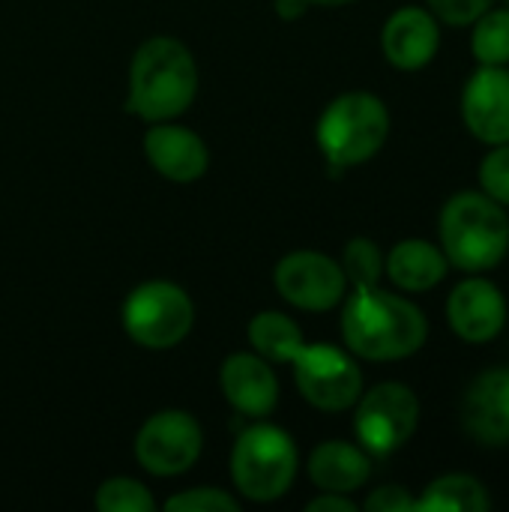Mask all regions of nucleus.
I'll return each instance as SVG.
<instances>
[{
	"label": "nucleus",
	"instance_id": "obj_1",
	"mask_svg": "<svg viewBox=\"0 0 509 512\" xmlns=\"http://www.w3.org/2000/svg\"><path fill=\"white\" fill-rule=\"evenodd\" d=\"M342 339L354 357L393 363L414 357L426 345L429 321L408 297L381 285H360L342 300Z\"/></svg>",
	"mask_w": 509,
	"mask_h": 512
},
{
	"label": "nucleus",
	"instance_id": "obj_2",
	"mask_svg": "<svg viewBox=\"0 0 509 512\" xmlns=\"http://www.w3.org/2000/svg\"><path fill=\"white\" fill-rule=\"evenodd\" d=\"M198 93V66L192 51L171 36L147 39L129 69L126 111L147 120L165 123L180 117Z\"/></svg>",
	"mask_w": 509,
	"mask_h": 512
},
{
	"label": "nucleus",
	"instance_id": "obj_3",
	"mask_svg": "<svg viewBox=\"0 0 509 512\" xmlns=\"http://www.w3.org/2000/svg\"><path fill=\"white\" fill-rule=\"evenodd\" d=\"M441 252L462 273L495 270L509 252V216L486 192H456L438 219Z\"/></svg>",
	"mask_w": 509,
	"mask_h": 512
},
{
	"label": "nucleus",
	"instance_id": "obj_4",
	"mask_svg": "<svg viewBox=\"0 0 509 512\" xmlns=\"http://www.w3.org/2000/svg\"><path fill=\"white\" fill-rule=\"evenodd\" d=\"M315 135L324 159L330 162V171L339 174L369 162L387 144L390 111L375 93H342L324 108Z\"/></svg>",
	"mask_w": 509,
	"mask_h": 512
},
{
	"label": "nucleus",
	"instance_id": "obj_5",
	"mask_svg": "<svg viewBox=\"0 0 509 512\" xmlns=\"http://www.w3.org/2000/svg\"><path fill=\"white\" fill-rule=\"evenodd\" d=\"M297 477L294 438L270 423L249 426L231 453V480L237 492L255 504L279 501Z\"/></svg>",
	"mask_w": 509,
	"mask_h": 512
},
{
	"label": "nucleus",
	"instance_id": "obj_6",
	"mask_svg": "<svg viewBox=\"0 0 509 512\" xmlns=\"http://www.w3.org/2000/svg\"><path fill=\"white\" fill-rule=\"evenodd\" d=\"M192 324L195 306L174 282H144L123 303V327L129 339L147 351H168L180 345Z\"/></svg>",
	"mask_w": 509,
	"mask_h": 512
},
{
	"label": "nucleus",
	"instance_id": "obj_7",
	"mask_svg": "<svg viewBox=\"0 0 509 512\" xmlns=\"http://www.w3.org/2000/svg\"><path fill=\"white\" fill-rule=\"evenodd\" d=\"M354 432L360 447L375 456H393L402 450L420 426V399L408 384L384 381L354 402Z\"/></svg>",
	"mask_w": 509,
	"mask_h": 512
},
{
	"label": "nucleus",
	"instance_id": "obj_8",
	"mask_svg": "<svg viewBox=\"0 0 509 512\" xmlns=\"http://www.w3.org/2000/svg\"><path fill=\"white\" fill-rule=\"evenodd\" d=\"M291 363L300 396L318 411H348L363 393L357 360L336 345H303Z\"/></svg>",
	"mask_w": 509,
	"mask_h": 512
},
{
	"label": "nucleus",
	"instance_id": "obj_9",
	"mask_svg": "<svg viewBox=\"0 0 509 512\" xmlns=\"http://www.w3.org/2000/svg\"><path fill=\"white\" fill-rule=\"evenodd\" d=\"M201 447L204 435L192 414L159 411L141 426L135 438V459L153 477H180L198 462Z\"/></svg>",
	"mask_w": 509,
	"mask_h": 512
},
{
	"label": "nucleus",
	"instance_id": "obj_10",
	"mask_svg": "<svg viewBox=\"0 0 509 512\" xmlns=\"http://www.w3.org/2000/svg\"><path fill=\"white\" fill-rule=\"evenodd\" d=\"M276 291L303 312H330L348 294V276L339 261L324 252L300 249L276 264Z\"/></svg>",
	"mask_w": 509,
	"mask_h": 512
},
{
	"label": "nucleus",
	"instance_id": "obj_11",
	"mask_svg": "<svg viewBox=\"0 0 509 512\" xmlns=\"http://www.w3.org/2000/svg\"><path fill=\"white\" fill-rule=\"evenodd\" d=\"M447 321L453 333L471 345H486L501 336L507 324V300L504 291L486 276L462 279L447 297Z\"/></svg>",
	"mask_w": 509,
	"mask_h": 512
},
{
	"label": "nucleus",
	"instance_id": "obj_12",
	"mask_svg": "<svg viewBox=\"0 0 509 512\" xmlns=\"http://www.w3.org/2000/svg\"><path fill=\"white\" fill-rule=\"evenodd\" d=\"M462 120L468 132L489 144L509 141V69L507 66H483L468 78L462 90Z\"/></svg>",
	"mask_w": 509,
	"mask_h": 512
},
{
	"label": "nucleus",
	"instance_id": "obj_13",
	"mask_svg": "<svg viewBox=\"0 0 509 512\" xmlns=\"http://www.w3.org/2000/svg\"><path fill=\"white\" fill-rule=\"evenodd\" d=\"M462 426L483 447L509 444V366L480 372L462 396Z\"/></svg>",
	"mask_w": 509,
	"mask_h": 512
},
{
	"label": "nucleus",
	"instance_id": "obj_14",
	"mask_svg": "<svg viewBox=\"0 0 509 512\" xmlns=\"http://www.w3.org/2000/svg\"><path fill=\"white\" fill-rule=\"evenodd\" d=\"M381 48L390 66L402 72H417L429 66L441 48L438 18L432 15V9H423V6L396 9L381 30Z\"/></svg>",
	"mask_w": 509,
	"mask_h": 512
},
{
	"label": "nucleus",
	"instance_id": "obj_15",
	"mask_svg": "<svg viewBox=\"0 0 509 512\" xmlns=\"http://www.w3.org/2000/svg\"><path fill=\"white\" fill-rule=\"evenodd\" d=\"M219 387L228 405L252 420L273 414L279 402V378L258 354H231L219 369Z\"/></svg>",
	"mask_w": 509,
	"mask_h": 512
},
{
	"label": "nucleus",
	"instance_id": "obj_16",
	"mask_svg": "<svg viewBox=\"0 0 509 512\" xmlns=\"http://www.w3.org/2000/svg\"><path fill=\"white\" fill-rule=\"evenodd\" d=\"M144 156L171 183H195L210 165L204 141L192 129L177 126L174 120L150 123L144 135Z\"/></svg>",
	"mask_w": 509,
	"mask_h": 512
},
{
	"label": "nucleus",
	"instance_id": "obj_17",
	"mask_svg": "<svg viewBox=\"0 0 509 512\" xmlns=\"http://www.w3.org/2000/svg\"><path fill=\"white\" fill-rule=\"evenodd\" d=\"M309 477L321 492L354 495L372 477V456L348 441H324L309 456Z\"/></svg>",
	"mask_w": 509,
	"mask_h": 512
},
{
	"label": "nucleus",
	"instance_id": "obj_18",
	"mask_svg": "<svg viewBox=\"0 0 509 512\" xmlns=\"http://www.w3.org/2000/svg\"><path fill=\"white\" fill-rule=\"evenodd\" d=\"M447 270H450V261L441 252V246L429 240H417V237L396 243L384 258V273L390 276L396 288L408 294L432 291L435 285L447 279Z\"/></svg>",
	"mask_w": 509,
	"mask_h": 512
},
{
	"label": "nucleus",
	"instance_id": "obj_19",
	"mask_svg": "<svg viewBox=\"0 0 509 512\" xmlns=\"http://www.w3.org/2000/svg\"><path fill=\"white\" fill-rule=\"evenodd\" d=\"M492 498L486 486L471 474H447L432 480L417 498V510L426 512H486Z\"/></svg>",
	"mask_w": 509,
	"mask_h": 512
},
{
	"label": "nucleus",
	"instance_id": "obj_20",
	"mask_svg": "<svg viewBox=\"0 0 509 512\" xmlns=\"http://www.w3.org/2000/svg\"><path fill=\"white\" fill-rule=\"evenodd\" d=\"M249 342L267 363H291L306 345L303 330L282 312H258L249 321Z\"/></svg>",
	"mask_w": 509,
	"mask_h": 512
},
{
	"label": "nucleus",
	"instance_id": "obj_21",
	"mask_svg": "<svg viewBox=\"0 0 509 512\" xmlns=\"http://www.w3.org/2000/svg\"><path fill=\"white\" fill-rule=\"evenodd\" d=\"M471 51L483 66H507L509 63V6L486 9L474 21Z\"/></svg>",
	"mask_w": 509,
	"mask_h": 512
},
{
	"label": "nucleus",
	"instance_id": "obj_22",
	"mask_svg": "<svg viewBox=\"0 0 509 512\" xmlns=\"http://www.w3.org/2000/svg\"><path fill=\"white\" fill-rule=\"evenodd\" d=\"M342 270H345V276H348V282L354 288H360V285H381L384 255H381L378 243L369 240V237L348 240V246L342 252Z\"/></svg>",
	"mask_w": 509,
	"mask_h": 512
},
{
	"label": "nucleus",
	"instance_id": "obj_23",
	"mask_svg": "<svg viewBox=\"0 0 509 512\" xmlns=\"http://www.w3.org/2000/svg\"><path fill=\"white\" fill-rule=\"evenodd\" d=\"M96 510L102 512H153V495L129 477H111L96 492Z\"/></svg>",
	"mask_w": 509,
	"mask_h": 512
},
{
	"label": "nucleus",
	"instance_id": "obj_24",
	"mask_svg": "<svg viewBox=\"0 0 509 512\" xmlns=\"http://www.w3.org/2000/svg\"><path fill=\"white\" fill-rule=\"evenodd\" d=\"M165 510L168 512H234L240 510V501L228 492H219V489H210V486H201V489H189V492H180L174 498L165 501Z\"/></svg>",
	"mask_w": 509,
	"mask_h": 512
},
{
	"label": "nucleus",
	"instance_id": "obj_25",
	"mask_svg": "<svg viewBox=\"0 0 509 512\" xmlns=\"http://www.w3.org/2000/svg\"><path fill=\"white\" fill-rule=\"evenodd\" d=\"M480 186L489 198L509 207V141L492 147V153L480 162Z\"/></svg>",
	"mask_w": 509,
	"mask_h": 512
},
{
	"label": "nucleus",
	"instance_id": "obj_26",
	"mask_svg": "<svg viewBox=\"0 0 509 512\" xmlns=\"http://www.w3.org/2000/svg\"><path fill=\"white\" fill-rule=\"evenodd\" d=\"M495 0H429V9L438 21L450 27H468L474 24L486 9H492Z\"/></svg>",
	"mask_w": 509,
	"mask_h": 512
},
{
	"label": "nucleus",
	"instance_id": "obj_27",
	"mask_svg": "<svg viewBox=\"0 0 509 512\" xmlns=\"http://www.w3.org/2000/svg\"><path fill=\"white\" fill-rule=\"evenodd\" d=\"M363 510L369 512H414L417 510V498H411V492L405 486H381L375 489L366 501Z\"/></svg>",
	"mask_w": 509,
	"mask_h": 512
},
{
	"label": "nucleus",
	"instance_id": "obj_28",
	"mask_svg": "<svg viewBox=\"0 0 509 512\" xmlns=\"http://www.w3.org/2000/svg\"><path fill=\"white\" fill-rule=\"evenodd\" d=\"M306 510H309V512H354V510H357V504H354V501H351L348 495L324 492L321 498L309 501V504H306Z\"/></svg>",
	"mask_w": 509,
	"mask_h": 512
},
{
	"label": "nucleus",
	"instance_id": "obj_29",
	"mask_svg": "<svg viewBox=\"0 0 509 512\" xmlns=\"http://www.w3.org/2000/svg\"><path fill=\"white\" fill-rule=\"evenodd\" d=\"M309 6H312L309 0H276V12H279V18H285V21L300 18Z\"/></svg>",
	"mask_w": 509,
	"mask_h": 512
},
{
	"label": "nucleus",
	"instance_id": "obj_30",
	"mask_svg": "<svg viewBox=\"0 0 509 512\" xmlns=\"http://www.w3.org/2000/svg\"><path fill=\"white\" fill-rule=\"evenodd\" d=\"M312 6H345V3H351V0H309Z\"/></svg>",
	"mask_w": 509,
	"mask_h": 512
},
{
	"label": "nucleus",
	"instance_id": "obj_31",
	"mask_svg": "<svg viewBox=\"0 0 509 512\" xmlns=\"http://www.w3.org/2000/svg\"><path fill=\"white\" fill-rule=\"evenodd\" d=\"M507 6H509V0H507Z\"/></svg>",
	"mask_w": 509,
	"mask_h": 512
}]
</instances>
